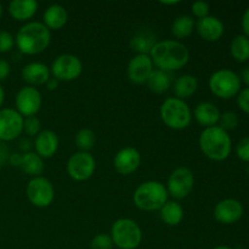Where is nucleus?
I'll return each instance as SVG.
<instances>
[{"mask_svg": "<svg viewBox=\"0 0 249 249\" xmlns=\"http://www.w3.org/2000/svg\"><path fill=\"white\" fill-rule=\"evenodd\" d=\"M10 72H11L10 63L6 60H4V58H0V83L7 79Z\"/></svg>", "mask_w": 249, "mask_h": 249, "instance_id": "obj_38", "label": "nucleus"}, {"mask_svg": "<svg viewBox=\"0 0 249 249\" xmlns=\"http://www.w3.org/2000/svg\"><path fill=\"white\" fill-rule=\"evenodd\" d=\"M213 249H232L231 247H228V246H218V247L213 248Z\"/></svg>", "mask_w": 249, "mask_h": 249, "instance_id": "obj_47", "label": "nucleus"}, {"mask_svg": "<svg viewBox=\"0 0 249 249\" xmlns=\"http://www.w3.org/2000/svg\"><path fill=\"white\" fill-rule=\"evenodd\" d=\"M198 89V80L195 75L182 74L178 77L173 83V91L175 97L180 100H186L191 97Z\"/></svg>", "mask_w": 249, "mask_h": 249, "instance_id": "obj_23", "label": "nucleus"}, {"mask_svg": "<svg viewBox=\"0 0 249 249\" xmlns=\"http://www.w3.org/2000/svg\"><path fill=\"white\" fill-rule=\"evenodd\" d=\"M41 131V123L36 116L27 117L23 119V133L27 136H36Z\"/></svg>", "mask_w": 249, "mask_h": 249, "instance_id": "obj_32", "label": "nucleus"}, {"mask_svg": "<svg viewBox=\"0 0 249 249\" xmlns=\"http://www.w3.org/2000/svg\"><path fill=\"white\" fill-rule=\"evenodd\" d=\"M15 105H16V111L23 118L36 116L41 107L40 91L36 88L29 85L21 88L16 94Z\"/></svg>", "mask_w": 249, "mask_h": 249, "instance_id": "obj_13", "label": "nucleus"}, {"mask_svg": "<svg viewBox=\"0 0 249 249\" xmlns=\"http://www.w3.org/2000/svg\"><path fill=\"white\" fill-rule=\"evenodd\" d=\"M27 197L34 207L46 208L55 198V189L50 180L44 177L32 178L26 189Z\"/></svg>", "mask_w": 249, "mask_h": 249, "instance_id": "obj_10", "label": "nucleus"}, {"mask_svg": "<svg viewBox=\"0 0 249 249\" xmlns=\"http://www.w3.org/2000/svg\"><path fill=\"white\" fill-rule=\"evenodd\" d=\"M58 83H60V82H58V80L56 79V78L50 77V78H49L48 82L45 83L46 89L50 90V91H53V90H56L58 88Z\"/></svg>", "mask_w": 249, "mask_h": 249, "instance_id": "obj_42", "label": "nucleus"}, {"mask_svg": "<svg viewBox=\"0 0 249 249\" xmlns=\"http://www.w3.org/2000/svg\"><path fill=\"white\" fill-rule=\"evenodd\" d=\"M240 78H241V82L245 83V84L249 88V66H248V67H246L245 70L242 71Z\"/></svg>", "mask_w": 249, "mask_h": 249, "instance_id": "obj_43", "label": "nucleus"}, {"mask_svg": "<svg viewBox=\"0 0 249 249\" xmlns=\"http://www.w3.org/2000/svg\"><path fill=\"white\" fill-rule=\"evenodd\" d=\"M58 136L53 130H41L34 139V150L41 158H51L58 150Z\"/></svg>", "mask_w": 249, "mask_h": 249, "instance_id": "obj_18", "label": "nucleus"}, {"mask_svg": "<svg viewBox=\"0 0 249 249\" xmlns=\"http://www.w3.org/2000/svg\"><path fill=\"white\" fill-rule=\"evenodd\" d=\"M195 175L187 167H179L172 172L168 178V195L175 199H184L194 190Z\"/></svg>", "mask_w": 249, "mask_h": 249, "instance_id": "obj_9", "label": "nucleus"}, {"mask_svg": "<svg viewBox=\"0 0 249 249\" xmlns=\"http://www.w3.org/2000/svg\"><path fill=\"white\" fill-rule=\"evenodd\" d=\"M157 43L156 36L148 29H141L130 40L131 50L138 53V55H148L153 45Z\"/></svg>", "mask_w": 249, "mask_h": 249, "instance_id": "obj_24", "label": "nucleus"}, {"mask_svg": "<svg viewBox=\"0 0 249 249\" xmlns=\"http://www.w3.org/2000/svg\"><path fill=\"white\" fill-rule=\"evenodd\" d=\"M51 33L43 22H27L18 29L15 38L19 53L24 55H38L50 45Z\"/></svg>", "mask_w": 249, "mask_h": 249, "instance_id": "obj_2", "label": "nucleus"}, {"mask_svg": "<svg viewBox=\"0 0 249 249\" xmlns=\"http://www.w3.org/2000/svg\"><path fill=\"white\" fill-rule=\"evenodd\" d=\"M231 56L237 62H246L249 60V38L245 34L237 36L230 44Z\"/></svg>", "mask_w": 249, "mask_h": 249, "instance_id": "obj_29", "label": "nucleus"}, {"mask_svg": "<svg viewBox=\"0 0 249 249\" xmlns=\"http://www.w3.org/2000/svg\"><path fill=\"white\" fill-rule=\"evenodd\" d=\"M219 125L223 130L225 131H231L235 130L238 125V116L232 111L224 112V113H220V118H219Z\"/></svg>", "mask_w": 249, "mask_h": 249, "instance_id": "obj_31", "label": "nucleus"}, {"mask_svg": "<svg viewBox=\"0 0 249 249\" xmlns=\"http://www.w3.org/2000/svg\"><path fill=\"white\" fill-rule=\"evenodd\" d=\"M109 236L113 245L119 249H136L142 241V231L140 226L136 221L128 218L114 221Z\"/></svg>", "mask_w": 249, "mask_h": 249, "instance_id": "obj_6", "label": "nucleus"}, {"mask_svg": "<svg viewBox=\"0 0 249 249\" xmlns=\"http://www.w3.org/2000/svg\"><path fill=\"white\" fill-rule=\"evenodd\" d=\"M245 209L242 203L237 199L226 198L219 202L214 208V218L218 223L224 225H231L237 223L243 216Z\"/></svg>", "mask_w": 249, "mask_h": 249, "instance_id": "obj_14", "label": "nucleus"}, {"mask_svg": "<svg viewBox=\"0 0 249 249\" xmlns=\"http://www.w3.org/2000/svg\"><path fill=\"white\" fill-rule=\"evenodd\" d=\"M23 117L14 108H0V141L7 142L23 133Z\"/></svg>", "mask_w": 249, "mask_h": 249, "instance_id": "obj_12", "label": "nucleus"}, {"mask_svg": "<svg viewBox=\"0 0 249 249\" xmlns=\"http://www.w3.org/2000/svg\"><path fill=\"white\" fill-rule=\"evenodd\" d=\"M194 117L197 123L206 128L215 126L220 118V111L212 102H201L194 109Z\"/></svg>", "mask_w": 249, "mask_h": 249, "instance_id": "obj_20", "label": "nucleus"}, {"mask_svg": "<svg viewBox=\"0 0 249 249\" xmlns=\"http://www.w3.org/2000/svg\"><path fill=\"white\" fill-rule=\"evenodd\" d=\"M113 246L111 236L106 235V233H99L90 242V248L91 249H112Z\"/></svg>", "mask_w": 249, "mask_h": 249, "instance_id": "obj_33", "label": "nucleus"}, {"mask_svg": "<svg viewBox=\"0 0 249 249\" xmlns=\"http://www.w3.org/2000/svg\"><path fill=\"white\" fill-rule=\"evenodd\" d=\"M50 72L58 82H72L82 74V61L72 53H62L53 61Z\"/></svg>", "mask_w": 249, "mask_h": 249, "instance_id": "obj_8", "label": "nucleus"}, {"mask_svg": "<svg viewBox=\"0 0 249 249\" xmlns=\"http://www.w3.org/2000/svg\"><path fill=\"white\" fill-rule=\"evenodd\" d=\"M19 168L27 175H31L33 178L40 177L44 172L43 158L36 155V152H32V151L23 152L22 153V160Z\"/></svg>", "mask_w": 249, "mask_h": 249, "instance_id": "obj_26", "label": "nucleus"}, {"mask_svg": "<svg viewBox=\"0 0 249 249\" xmlns=\"http://www.w3.org/2000/svg\"><path fill=\"white\" fill-rule=\"evenodd\" d=\"M68 21V12L62 5L53 4L44 11L43 24L49 31H58L63 28Z\"/></svg>", "mask_w": 249, "mask_h": 249, "instance_id": "obj_21", "label": "nucleus"}, {"mask_svg": "<svg viewBox=\"0 0 249 249\" xmlns=\"http://www.w3.org/2000/svg\"><path fill=\"white\" fill-rule=\"evenodd\" d=\"M38 11L36 0H12L9 4V14L14 19L26 22L31 19Z\"/></svg>", "mask_w": 249, "mask_h": 249, "instance_id": "obj_22", "label": "nucleus"}, {"mask_svg": "<svg viewBox=\"0 0 249 249\" xmlns=\"http://www.w3.org/2000/svg\"><path fill=\"white\" fill-rule=\"evenodd\" d=\"M167 187L160 181L150 180L145 181L136 187L134 192V204L139 209L145 212L160 211L168 202Z\"/></svg>", "mask_w": 249, "mask_h": 249, "instance_id": "obj_4", "label": "nucleus"}, {"mask_svg": "<svg viewBox=\"0 0 249 249\" xmlns=\"http://www.w3.org/2000/svg\"><path fill=\"white\" fill-rule=\"evenodd\" d=\"M160 119L173 130H184L192 122V112L189 105L178 97H168L160 109Z\"/></svg>", "mask_w": 249, "mask_h": 249, "instance_id": "obj_5", "label": "nucleus"}, {"mask_svg": "<svg viewBox=\"0 0 249 249\" xmlns=\"http://www.w3.org/2000/svg\"><path fill=\"white\" fill-rule=\"evenodd\" d=\"M96 162L90 152L73 153L67 162L68 175L75 181H85L94 175Z\"/></svg>", "mask_w": 249, "mask_h": 249, "instance_id": "obj_11", "label": "nucleus"}, {"mask_svg": "<svg viewBox=\"0 0 249 249\" xmlns=\"http://www.w3.org/2000/svg\"><path fill=\"white\" fill-rule=\"evenodd\" d=\"M195 29V21L189 15H181L177 17L172 24V34L177 39L189 38Z\"/></svg>", "mask_w": 249, "mask_h": 249, "instance_id": "obj_28", "label": "nucleus"}, {"mask_svg": "<svg viewBox=\"0 0 249 249\" xmlns=\"http://www.w3.org/2000/svg\"><path fill=\"white\" fill-rule=\"evenodd\" d=\"M50 77V68L41 62H31L22 70V79L29 84V87L36 88V85H45Z\"/></svg>", "mask_w": 249, "mask_h": 249, "instance_id": "obj_19", "label": "nucleus"}, {"mask_svg": "<svg viewBox=\"0 0 249 249\" xmlns=\"http://www.w3.org/2000/svg\"><path fill=\"white\" fill-rule=\"evenodd\" d=\"M2 12H4V9H2V5L0 4V19H1L2 17Z\"/></svg>", "mask_w": 249, "mask_h": 249, "instance_id": "obj_48", "label": "nucleus"}, {"mask_svg": "<svg viewBox=\"0 0 249 249\" xmlns=\"http://www.w3.org/2000/svg\"><path fill=\"white\" fill-rule=\"evenodd\" d=\"M160 219L169 226H177L184 219V209L178 202L168 201L160 209Z\"/></svg>", "mask_w": 249, "mask_h": 249, "instance_id": "obj_27", "label": "nucleus"}, {"mask_svg": "<svg viewBox=\"0 0 249 249\" xmlns=\"http://www.w3.org/2000/svg\"><path fill=\"white\" fill-rule=\"evenodd\" d=\"M141 164V155L136 148L124 147L116 153L113 167L121 175H130L139 169Z\"/></svg>", "mask_w": 249, "mask_h": 249, "instance_id": "obj_15", "label": "nucleus"}, {"mask_svg": "<svg viewBox=\"0 0 249 249\" xmlns=\"http://www.w3.org/2000/svg\"><path fill=\"white\" fill-rule=\"evenodd\" d=\"M160 4H163V5H177V4H179V1H160Z\"/></svg>", "mask_w": 249, "mask_h": 249, "instance_id": "obj_46", "label": "nucleus"}, {"mask_svg": "<svg viewBox=\"0 0 249 249\" xmlns=\"http://www.w3.org/2000/svg\"><path fill=\"white\" fill-rule=\"evenodd\" d=\"M209 10H211V7H209L208 2L202 1V0L195 1L191 6L192 14H194L198 19L209 16Z\"/></svg>", "mask_w": 249, "mask_h": 249, "instance_id": "obj_36", "label": "nucleus"}, {"mask_svg": "<svg viewBox=\"0 0 249 249\" xmlns=\"http://www.w3.org/2000/svg\"><path fill=\"white\" fill-rule=\"evenodd\" d=\"M148 89L152 92L162 95L167 92L172 87V75L169 72H164L160 70H153L151 75L148 77L147 82Z\"/></svg>", "mask_w": 249, "mask_h": 249, "instance_id": "obj_25", "label": "nucleus"}, {"mask_svg": "<svg viewBox=\"0 0 249 249\" xmlns=\"http://www.w3.org/2000/svg\"><path fill=\"white\" fill-rule=\"evenodd\" d=\"M96 142V136L91 129H80L75 135V145L80 152H89Z\"/></svg>", "mask_w": 249, "mask_h": 249, "instance_id": "obj_30", "label": "nucleus"}, {"mask_svg": "<svg viewBox=\"0 0 249 249\" xmlns=\"http://www.w3.org/2000/svg\"><path fill=\"white\" fill-rule=\"evenodd\" d=\"M153 71L152 60L148 55H136L129 61L126 73L128 78L134 84H143Z\"/></svg>", "mask_w": 249, "mask_h": 249, "instance_id": "obj_16", "label": "nucleus"}, {"mask_svg": "<svg viewBox=\"0 0 249 249\" xmlns=\"http://www.w3.org/2000/svg\"><path fill=\"white\" fill-rule=\"evenodd\" d=\"M195 27L202 39H204L206 41H212V43L218 41L223 36L224 31H225L221 19L215 16H211V15L204 18L197 19Z\"/></svg>", "mask_w": 249, "mask_h": 249, "instance_id": "obj_17", "label": "nucleus"}, {"mask_svg": "<svg viewBox=\"0 0 249 249\" xmlns=\"http://www.w3.org/2000/svg\"><path fill=\"white\" fill-rule=\"evenodd\" d=\"M236 155L243 162L249 163V136L241 139L236 146Z\"/></svg>", "mask_w": 249, "mask_h": 249, "instance_id": "obj_35", "label": "nucleus"}, {"mask_svg": "<svg viewBox=\"0 0 249 249\" xmlns=\"http://www.w3.org/2000/svg\"><path fill=\"white\" fill-rule=\"evenodd\" d=\"M22 160V153H12L9 157V162L11 163L14 167H19Z\"/></svg>", "mask_w": 249, "mask_h": 249, "instance_id": "obj_41", "label": "nucleus"}, {"mask_svg": "<svg viewBox=\"0 0 249 249\" xmlns=\"http://www.w3.org/2000/svg\"><path fill=\"white\" fill-rule=\"evenodd\" d=\"M15 45V38L11 33L0 29V53H9L12 50Z\"/></svg>", "mask_w": 249, "mask_h": 249, "instance_id": "obj_34", "label": "nucleus"}, {"mask_svg": "<svg viewBox=\"0 0 249 249\" xmlns=\"http://www.w3.org/2000/svg\"><path fill=\"white\" fill-rule=\"evenodd\" d=\"M198 143L203 155L215 162L225 160L232 148V141L229 133L218 125L204 129L199 135Z\"/></svg>", "mask_w": 249, "mask_h": 249, "instance_id": "obj_3", "label": "nucleus"}, {"mask_svg": "<svg viewBox=\"0 0 249 249\" xmlns=\"http://www.w3.org/2000/svg\"><path fill=\"white\" fill-rule=\"evenodd\" d=\"M32 143L28 140H22L21 141V148L24 152H29V148H31Z\"/></svg>", "mask_w": 249, "mask_h": 249, "instance_id": "obj_44", "label": "nucleus"}, {"mask_svg": "<svg viewBox=\"0 0 249 249\" xmlns=\"http://www.w3.org/2000/svg\"><path fill=\"white\" fill-rule=\"evenodd\" d=\"M9 148H7V146L4 142L0 141V167L6 164V162H9Z\"/></svg>", "mask_w": 249, "mask_h": 249, "instance_id": "obj_39", "label": "nucleus"}, {"mask_svg": "<svg viewBox=\"0 0 249 249\" xmlns=\"http://www.w3.org/2000/svg\"><path fill=\"white\" fill-rule=\"evenodd\" d=\"M148 56L152 60L153 66L164 72L181 70L190 60L189 49L179 40L157 41Z\"/></svg>", "mask_w": 249, "mask_h": 249, "instance_id": "obj_1", "label": "nucleus"}, {"mask_svg": "<svg viewBox=\"0 0 249 249\" xmlns=\"http://www.w3.org/2000/svg\"><path fill=\"white\" fill-rule=\"evenodd\" d=\"M4 100H5V92H4V89H2L1 84H0V108H1L2 104H4Z\"/></svg>", "mask_w": 249, "mask_h": 249, "instance_id": "obj_45", "label": "nucleus"}, {"mask_svg": "<svg viewBox=\"0 0 249 249\" xmlns=\"http://www.w3.org/2000/svg\"><path fill=\"white\" fill-rule=\"evenodd\" d=\"M241 24H242V29H243V32H245V36L249 38V7L246 10L245 14H243L242 22H241Z\"/></svg>", "mask_w": 249, "mask_h": 249, "instance_id": "obj_40", "label": "nucleus"}, {"mask_svg": "<svg viewBox=\"0 0 249 249\" xmlns=\"http://www.w3.org/2000/svg\"><path fill=\"white\" fill-rule=\"evenodd\" d=\"M241 78L231 70H219L209 78V89L220 99L229 100L237 96L241 91Z\"/></svg>", "mask_w": 249, "mask_h": 249, "instance_id": "obj_7", "label": "nucleus"}, {"mask_svg": "<svg viewBox=\"0 0 249 249\" xmlns=\"http://www.w3.org/2000/svg\"><path fill=\"white\" fill-rule=\"evenodd\" d=\"M237 105L241 111L249 114V88L241 90L237 95Z\"/></svg>", "mask_w": 249, "mask_h": 249, "instance_id": "obj_37", "label": "nucleus"}]
</instances>
